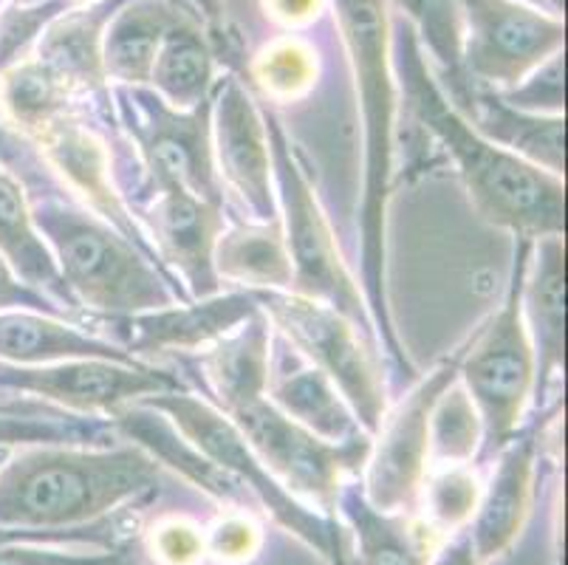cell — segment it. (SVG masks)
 <instances>
[{"label":"cell","instance_id":"obj_1","mask_svg":"<svg viewBox=\"0 0 568 565\" xmlns=\"http://www.w3.org/2000/svg\"><path fill=\"white\" fill-rule=\"evenodd\" d=\"M390 60L413 117L450 155L475 210L524 241L566 235V179L489 142L430 74L416 29L402 14L390 20Z\"/></svg>","mask_w":568,"mask_h":565},{"label":"cell","instance_id":"obj_2","mask_svg":"<svg viewBox=\"0 0 568 565\" xmlns=\"http://www.w3.org/2000/svg\"><path fill=\"white\" fill-rule=\"evenodd\" d=\"M3 148L9 155H0V164L23 184L34 224L85 314H139L190 300L148 252L54 184L29 139L12 137Z\"/></svg>","mask_w":568,"mask_h":565},{"label":"cell","instance_id":"obj_3","mask_svg":"<svg viewBox=\"0 0 568 565\" xmlns=\"http://www.w3.org/2000/svg\"><path fill=\"white\" fill-rule=\"evenodd\" d=\"M348 49L363 113V201H359V266L363 297L374 320L376 345L399 376L413 365L396 334L387 303V201L394 184L396 77L390 60V12L385 0H328Z\"/></svg>","mask_w":568,"mask_h":565},{"label":"cell","instance_id":"obj_4","mask_svg":"<svg viewBox=\"0 0 568 565\" xmlns=\"http://www.w3.org/2000/svg\"><path fill=\"white\" fill-rule=\"evenodd\" d=\"M162 466L136 444H38L0 470V528L77 532L159 490Z\"/></svg>","mask_w":568,"mask_h":565},{"label":"cell","instance_id":"obj_5","mask_svg":"<svg viewBox=\"0 0 568 565\" xmlns=\"http://www.w3.org/2000/svg\"><path fill=\"white\" fill-rule=\"evenodd\" d=\"M263 124H266L268 153H272L277 224H281L283 246H286L288 269H292L288 292L332 305L379 351L363 289L339 255L337 238L328 226L317 193L303 173L294 144L283 131V122L272 111H263Z\"/></svg>","mask_w":568,"mask_h":565},{"label":"cell","instance_id":"obj_6","mask_svg":"<svg viewBox=\"0 0 568 565\" xmlns=\"http://www.w3.org/2000/svg\"><path fill=\"white\" fill-rule=\"evenodd\" d=\"M531 241L515 238L513 269L498 309L456 354L458 382L481 418L484 442L478 461L493 464L509 438L524 427L526 411L535 398V356L520 317V280Z\"/></svg>","mask_w":568,"mask_h":565},{"label":"cell","instance_id":"obj_7","mask_svg":"<svg viewBox=\"0 0 568 565\" xmlns=\"http://www.w3.org/2000/svg\"><path fill=\"white\" fill-rule=\"evenodd\" d=\"M142 402L164 413L195 447L204 450L215 464L235 475L252 492L261 512L272 515V521L281 523L288 535L314 548L328 565H348V548H345L337 517L308 509L292 492L283 490L281 481L257 461V455L244 442V435L237 433L235 424L224 413L215 411L206 398H201L193 391H170L148 396Z\"/></svg>","mask_w":568,"mask_h":565},{"label":"cell","instance_id":"obj_8","mask_svg":"<svg viewBox=\"0 0 568 565\" xmlns=\"http://www.w3.org/2000/svg\"><path fill=\"white\" fill-rule=\"evenodd\" d=\"M224 416L244 435L257 461L281 481L283 490L308 509L334 517L339 486L363 475L371 435L339 444L325 442L277 411L266 398V391L235 402Z\"/></svg>","mask_w":568,"mask_h":565},{"label":"cell","instance_id":"obj_9","mask_svg":"<svg viewBox=\"0 0 568 565\" xmlns=\"http://www.w3.org/2000/svg\"><path fill=\"white\" fill-rule=\"evenodd\" d=\"M255 300L268 325L337 385L359 427L374 435L387 411V385L376 362L379 351L351 320L320 300L294 292H255Z\"/></svg>","mask_w":568,"mask_h":565},{"label":"cell","instance_id":"obj_10","mask_svg":"<svg viewBox=\"0 0 568 565\" xmlns=\"http://www.w3.org/2000/svg\"><path fill=\"white\" fill-rule=\"evenodd\" d=\"M108 105L153 190H184L224 206L210 144V102L173 111L148 85H108Z\"/></svg>","mask_w":568,"mask_h":565},{"label":"cell","instance_id":"obj_11","mask_svg":"<svg viewBox=\"0 0 568 565\" xmlns=\"http://www.w3.org/2000/svg\"><path fill=\"white\" fill-rule=\"evenodd\" d=\"M560 14L526 0H462V71L469 88L506 91L562 54Z\"/></svg>","mask_w":568,"mask_h":565},{"label":"cell","instance_id":"obj_12","mask_svg":"<svg viewBox=\"0 0 568 565\" xmlns=\"http://www.w3.org/2000/svg\"><path fill=\"white\" fill-rule=\"evenodd\" d=\"M458 360L438 362L430 373L418 376L399 396V402L387 404L379 427L371 435V450L365 458L359 486L368 504L382 512L410 515L418 509V492L430 470V450H427V424L438 393L458 380Z\"/></svg>","mask_w":568,"mask_h":565},{"label":"cell","instance_id":"obj_13","mask_svg":"<svg viewBox=\"0 0 568 565\" xmlns=\"http://www.w3.org/2000/svg\"><path fill=\"white\" fill-rule=\"evenodd\" d=\"M187 391L182 376L151 362L65 360L54 365H3L0 393L40 398L74 416L111 418L148 396Z\"/></svg>","mask_w":568,"mask_h":565},{"label":"cell","instance_id":"obj_14","mask_svg":"<svg viewBox=\"0 0 568 565\" xmlns=\"http://www.w3.org/2000/svg\"><path fill=\"white\" fill-rule=\"evenodd\" d=\"M255 292L224 289L204 300H179L173 305L139 314H85L82 325L113 342L133 360L148 356H193L257 314Z\"/></svg>","mask_w":568,"mask_h":565},{"label":"cell","instance_id":"obj_15","mask_svg":"<svg viewBox=\"0 0 568 565\" xmlns=\"http://www.w3.org/2000/svg\"><path fill=\"white\" fill-rule=\"evenodd\" d=\"M210 144L221 190L235 195L250 221L275 224V179L263 111L237 74L221 77L213 88Z\"/></svg>","mask_w":568,"mask_h":565},{"label":"cell","instance_id":"obj_16","mask_svg":"<svg viewBox=\"0 0 568 565\" xmlns=\"http://www.w3.org/2000/svg\"><path fill=\"white\" fill-rule=\"evenodd\" d=\"M136 218L162 269L190 300L224 292L215 272V243L226 226L224 206L184 190H151Z\"/></svg>","mask_w":568,"mask_h":565},{"label":"cell","instance_id":"obj_17","mask_svg":"<svg viewBox=\"0 0 568 565\" xmlns=\"http://www.w3.org/2000/svg\"><path fill=\"white\" fill-rule=\"evenodd\" d=\"M520 317L535 356V407H546L566 367V235L531 241L520 280Z\"/></svg>","mask_w":568,"mask_h":565},{"label":"cell","instance_id":"obj_18","mask_svg":"<svg viewBox=\"0 0 568 565\" xmlns=\"http://www.w3.org/2000/svg\"><path fill=\"white\" fill-rule=\"evenodd\" d=\"M266 398L292 422L312 430L325 442L339 444L368 435L337 385L275 329L268 334Z\"/></svg>","mask_w":568,"mask_h":565},{"label":"cell","instance_id":"obj_19","mask_svg":"<svg viewBox=\"0 0 568 565\" xmlns=\"http://www.w3.org/2000/svg\"><path fill=\"white\" fill-rule=\"evenodd\" d=\"M111 424L122 442L136 444L159 466H170L173 473L190 481L195 490L215 497L221 506H230V512H246V515H257L261 512L252 492L235 475L226 473L224 466L215 464L204 450L195 447L182 430L175 427L164 413L151 407V404H128V407L113 413Z\"/></svg>","mask_w":568,"mask_h":565},{"label":"cell","instance_id":"obj_20","mask_svg":"<svg viewBox=\"0 0 568 565\" xmlns=\"http://www.w3.org/2000/svg\"><path fill=\"white\" fill-rule=\"evenodd\" d=\"M537 442L540 435L535 424L531 427L524 424L493 458L495 470L481 490L478 509L467 526L481 563L500 557L524 528L531 509V492H535Z\"/></svg>","mask_w":568,"mask_h":565},{"label":"cell","instance_id":"obj_21","mask_svg":"<svg viewBox=\"0 0 568 565\" xmlns=\"http://www.w3.org/2000/svg\"><path fill=\"white\" fill-rule=\"evenodd\" d=\"M128 0H94L69 7L51 18L40 31L34 60L54 71L71 88L77 100H108V80L102 71V34L105 26Z\"/></svg>","mask_w":568,"mask_h":565},{"label":"cell","instance_id":"obj_22","mask_svg":"<svg viewBox=\"0 0 568 565\" xmlns=\"http://www.w3.org/2000/svg\"><path fill=\"white\" fill-rule=\"evenodd\" d=\"M0 258L14 269V274L23 280L26 286H32L34 292L49 297L74 323L82 325L85 311L71 297L49 243L43 241L38 224H34L23 184L3 164H0Z\"/></svg>","mask_w":568,"mask_h":565},{"label":"cell","instance_id":"obj_23","mask_svg":"<svg viewBox=\"0 0 568 565\" xmlns=\"http://www.w3.org/2000/svg\"><path fill=\"white\" fill-rule=\"evenodd\" d=\"M343 517L354 537V565H427L433 546V532L425 523L410 521V515L382 512L368 504L359 478L339 486L334 501V517Z\"/></svg>","mask_w":568,"mask_h":565},{"label":"cell","instance_id":"obj_24","mask_svg":"<svg viewBox=\"0 0 568 565\" xmlns=\"http://www.w3.org/2000/svg\"><path fill=\"white\" fill-rule=\"evenodd\" d=\"M65 360L139 362L74 320L43 314V311L0 314V362L3 365H54Z\"/></svg>","mask_w":568,"mask_h":565},{"label":"cell","instance_id":"obj_25","mask_svg":"<svg viewBox=\"0 0 568 565\" xmlns=\"http://www.w3.org/2000/svg\"><path fill=\"white\" fill-rule=\"evenodd\" d=\"M184 14L195 18L182 0H128L108 20L102 34V71L108 85H148L159 43Z\"/></svg>","mask_w":568,"mask_h":565},{"label":"cell","instance_id":"obj_26","mask_svg":"<svg viewBox=\"0 0 568 565\" xmlns=\"http://www.w3.org/2000/svg\"><path fill=\"white\" fill-rule=\"evenodd\" d=\"M464 117L506 153L566 179V117L520 111L487 88H473Z\"/></svg>","mask_w":568,"mask_h":565},{"label":"cell","instance_id":"obj_27","mask_svg":"<svg viewBox=\"0 0 568 565\" xmlns=\"http://www.w3.org/2000/svg\"><path fill=\"white\" fill-rule=\"evenodd\" d=\"M215 82V46L199 20L184 14L159 43L148 88L173 111H193L210 102Z\"/></svg>","mask_w":568,"mask_h":565},{"label":"cell","instance_id":"obj_28","mask_svg":"<svg viewBox=\"0 0 568 565\" xmlns=\"http://www.w3.org/2000/svg\"><path fill=\"white\" fill-rule=\"evenodd\" d=\"M215 272L221 286L246 292H288L292 269L283 246L281 224L224 226L215 243Z\"/></svg>","mask_w":568,"mask_h":565},{"label":"cell","instance_id":"obj_29","mask_svg":"<svg viewBox=\"0 0 568 565\" xmlns=\"http://www.w3.org/2000/svg\"><path fill=\"white\" fill-rule=\"evenodd\" d=\"M122 442L111 418L65 413L40 398H0V447H38V444H77L105 447Z\"/></svg>","mask_w":568,"mask_h":565},{"label":"cell","instance_id":"obj_30","mask_svg":"<svg viewBox=\"0 0 568 565\" xmlns=\"http://www.w3.org/2000/svg\"><path fill=\"white\" fill-rule=\"evenodd\" d=\"M387 7L416 29L422 49L430 51L433 62L447 82L444 93L458 111H467L473 88L462 71V0H385Z\"/></svg>","mask_w":568,"mask_h":565},{"label":"cell","instance_id":"obj_31","mask_svg":"<svg viewBox=\"0 0 568 565\" xmlns=\"http://www.w3.org/2000/svg\"><path fill=\"white\" fill-rule=\"evenodd\" d=\"M74 93L40 60L26 57L0 74V108L23 139H34L45 124L77 105Z\"/></svg>","mask_w":568,"mask_h":565},{"label":"cell","instance_id":"obj_32","mask_svg":"<svg viewBox=\"0 0 568 565\" xmlns=\"http://www.w3.org/2000/svg\"><path fill=\"white\" fill-rule=\"evenodd\" d=\"M484 442L481 418L475 413L462 382H450L438 393L427 424V450L430 466L444 464H473L478 461Z\"/></svg>","mask_w":568,"mask_h":565},{"label":"cell","instance_id":"obj_33","mask_svg":"<svg viewBox=\"0 0 568 565\" xmlns=\"http://www.w3.org/2000/svg\"><path fill=\"white\" fill-rule=\"evenodd\" d=\"M481 478L473 464L430 466L418 492V506L425 509V526L433 535H453L467 528L481 501Z\"/></svg>","mask_w":568,"mask_h":565},{"label":"cell","instance_id":"obj_34","mask_svg":"<svg viewBox=\"0 0 568 565\" xmlns=\"http://www.w3.org/2000/svg\"><path fill=\"white\" fill-rule=\"evenodd\" d=\"M252 77L266 93V100L292 102L303 97L317 80V54L303 40H275L257 54Z\"/></svg>","mask_w":568,"mask_h":565},{"label":"cell","instance_id":"obj_35","mask_svg":"<svg viewBox=\"0 0 568 565\" xmlns=\"http://www.w3.org/2000/svg\"><path fill=\"white\" fill-rule=\"evenodd\" d=\"M495 93L520 111L562 117V111H566V60H562V54H555L540 69L531 71L524 82Z\"/></svg>","mask_w":568,"mask_h":565},{"label":"cell","instance_id":"obj_36","mask_svg":"<svg viewBox=\"0 0 568 565\" xmlns=\"http://www.w3.org/2000/svg\"><path fill=\"white\" fill-rule=\"evenodd\" d=\"M0 565H133L122 548H65L60 543H0Z\"/></svg>","mask_w":568,"mask_h":565},{"label":"cell","instance_id":"obj_37","mask_svg":"<svg viewBox=\"0 0 568 565\" xmlns=\"http://www.w3.org/2000/svg\"><path fill=\"white\" fill-rule=\"evenodd\" d=\"M257 546H261V532L246 512H232L210 532V552L221 563H244L255 557Z\"/></svg>","mask_w":568,"mask_h":565},{"label":"cell","instance_id":"obj_38","mask_svg":"<svg viewBox=\"0 0 568 565\" xmlns=\"http://www.w3.org/2000/svg\"><path fill=\"white\" fill-rule=\"evenodd\" d=\"M204 554V541L199 528L190 523L170 517V521L153 526V557L164 565H195Z\"/></svg>","mask_w":568,"mask_h":565},{"label":"cell","instance_id":"obj_39","mask_svg":"<svg viewBox=\"0 0 568 565\" xmlns=\"http://www.w3.org/2000/svg\"><path fill=\"white\" fill-rule=\"evenodd\" d=\"M7 311H43V314L71 320L60 305L34 292L32 286H26L23 280L14 274V269L0 258V314H7Z\"/></svg>","mask_w":568,"mask_h":565},{"label":"cell","instance_id":"obj_40","mask_svg":"<svg viewBox=\"0 0 568 565\" xmlns=\"http://www.w3.org/2000/svg\"><path fill=\"white\" fill-rule=\"evenodd\" d=\"M427 565H484L475 554L473 537H469V528H458L453 535H447V541L438 548H433Z\"/></svg>","mask_w":568,"mask_h":565},{"label":"cell","instance_id":"obj_41","mask_svg":"<svg viewBox=\"0 0 568 565\" xmlns=\"http://www.w3.org/2000/svg\"><path fill=\"white\" fill-rule=\"evenodd\" d=\"M320 7H323V0H263L266 14L286 26L308 23L320 14Z\"/></svg>","mask_w":568,"mask_h":565},{"label":"cell","instance_id":"obj_42","mask_svg":"<svg viewBox=\"0 0 568 565\" xmlns=\"http://www.w3.org/2000/svg\"><path fill=\"white\" fill-rule=\"evenodd\" d=\"M182 3L195 14V18H199V23L201 18H204L210 29L213 31L221 29V0H182Z\"/></svg>","mask_w":568,"mask_h":565},{"label":"cell","instance_id":"obj_43","mask_svg":"<svg viewBox=\"0 0 568 565\" xmlns=\"http://www.w3.org/2000/svg\"><path fill=\"white\" fill-rule=\"evenodd\" d=\"M38 3H45V0H0V12L18 9V7H38Z\"/></svg>","mask_w":568,"mask_h":565},{"label":"cell","instance_id":"obj_44","mask_svg":"<svg viewBox=\"0 0 568 565\" xmlns=\"http://www.w3.org/2000/svg\"><path fill=\"white\" fill-rule=\"evenodd\" d=\"M544 7L549 9V12L560 14V18H562V9H566V0H544Z\"/></svg>","mask_w":568,"mask_h":565},{"label":"cell","instance_id":"obj_45","mask_svg":"<svg viewBox=\"0 0 568 565\" xmlns=\"http://www.w3.org/2000/svg\"><path fill=\"white\" fill-rule=\"evenodd\" d=\"M9 455H12V450L0 447V470H3V464H7V461H9Z\"/></svg>","mask_w":568,"mask_h":565},{"label":"cell","instance_id":"obj_46","mask_svg":"<svg viewBox=\"0 0 568 565\" xmlns=\"http://www.w3.org/2000/svg\"><path fill=\"white\" fill-rule=\"evenodd\" d=\"M69 3H74V7H82V3H94V0H69Z\"/></svg>","mask_w":568,"mask_h":565},{"label":"cell","instance_id":"obj_47","mask_svg":"<svg viewBox=\"0 0 568 565\" xmlns=\"http://www.w3.org/2000/svg\"><path fill=\"white\" fill-rule=\"evenodd\" d=\"M526 3H535V7H544V0H526ZM546 9V7H544Z\"/></svg>","mask_w":568,"mask_h":565}]
</instances>
